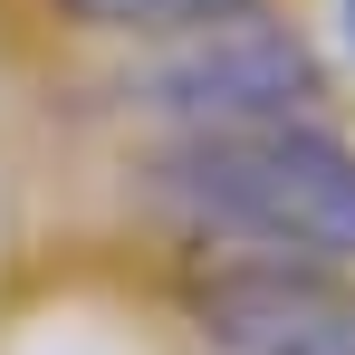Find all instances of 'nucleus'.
Listing matches in <instances>:
<instances>
[{
    "label": "nucleus",
    "instance_id": "2",
    "mask_svg": "<svg viewBox=\"0 0 355 355\" xmlns=\"http://www.w3.org/2000/svg\"><path fill=\"white\" fill-rule=\"evenodd\" d=\"M135 116H154L164 135H240V125H327V58L307 49V29L240 10L211 29L164 39L144 67H125Z\"/></svg>",
    "mask_w": 355,
    "mask_h": 355
},
{
    "label": "nucleus",
    "instance_id": "3",
    "mask_svg": "<svg viewBox=\"0 0 355 355\" xmlns=\"http://www.w3.org/2000/svg\"><path fill=\"white\" fill-rule=\"evenodd\" d=\"M202 355H355V269L327 259H202L182 279Z\"/></svg>",
    "mask_w": 355,
    "mask_h": 355
},
{
    "label": "nucleus",
    "instance_id": "4",
    "mask_svg": "<svg viewBox=\"0 0 355 355\" xmlns=\"http://www.w3.org/2000/svg\"><path fill=\"white\" fill-rule=\"evenodd\" d=\"M77 29H96V39H144V49H164L182 29H211V19H240V10H259V0H58Z\"/></svg>",
    "mask_w": 355,
    "mask_h": 355
},
{
    "label": "nucleus",
    "instance_id": "5",
    "mask_svg": "<svg viewBox=\"0 0 355 355\" xmlns=\"http://www.w3.org/2000/svg\"><path fill=\"white\" fill-rule=\"evenodd\" d=\"M346 39H355V0H346Z\"/></svg>",
    "mask_w": 355,
    "mask_h": 355
},
{
    "label": "nucleus",
    "instance_id": "1",
    "mask_svg": "<svg viewBox=\"0 0 355 355\" xmlns=\"http://www.w3.org/2000/svg\"><path fill=\"white\" fill-rule=\"evenodd\" d=\"M135 192L211 259H327L355 269V144L336 125L154 135Z\"/></svg>",
    "mask_w": 355,
    "mask_h": 355
}]
</instances>
